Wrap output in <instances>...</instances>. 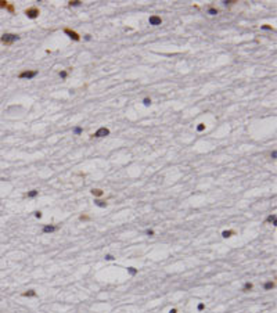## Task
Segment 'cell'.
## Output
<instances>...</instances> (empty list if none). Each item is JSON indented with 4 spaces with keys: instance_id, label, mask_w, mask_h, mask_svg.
<instances>
[{
    "instance_id": "30bf717a",
    "label": "cell",
    "mask_w": 277,
    "mask_h": 313,
    "mask_svg": "<svg viewBox=\"0 0 277 313\" xmlns=\"http://www.w3.org/2000/svg\"><path fill=\"white\" fill-rule=\"evenodd\" d=\"M91 194L96 195V197H101L104 193H102V190H100V189H93V190H91Z\"/></svg>"
},
{
    "instance_id": "4fadbf2b",
    "label": "cell",
    "mask_w": 277,
    "mask_h": 313,
    "mask_svg": "<svg viewBox=\"0 0 277 313\" xmlns=\"http://www.w3.org/2000/svg\"><path fill=\"white\" fill-rule=\"evenodd\" d=\"M231 234H234V231L227 230V231H223V233H222V236H223L224 238H229V237H231Z\"/></svg>"
},
{
    "instance_id": "44dd1931",
    "label": "cell",
    "mask_w": 277,
    "mask_h": 313,
    "mask_svg": "<svg viewBox=\"0 0 277 313\" xmlns=\"http://www.w3.org/2000/svg\"><path fill=\"white\" fill-rule=\"evenodd\" d=\"M105 259H107V260H112V259H114V256H112V255H105Z\"/></svg>"
},
{
    "instance_id": "8fae6325",
    "label": "cell",
    "mask_w": 277,
    "mask_h": 313,
    "mask_svg": "<svg viewBox=\"0 0 277 313\" xmlns=\"http://www.w3.org/2000/svg\"><path fill=\"white\" fill-rule=\"evenodd\" d=\"M263 288H265L266 291H268V290H272V288H274V283H273V281H268V283L263 285Z\"/></svg>"
},
{
    "instance_id": "277c9868",
    "label": "cell",
    "mask_w": 277,
    "mask_h": 313,
    "mask_svg": "<svg viewBox=\"0 0 277 313\" xmlns=\"http://www.w3.org/2000/svg\"><path fill=\"white\" fill-rule=\"evenodd\" d=\"M108 134H109V130L107 128H100L94 133V137H104V136H108Z\"/></svg>"
},
{
    "instance_id": "83f0119b",
    "label": "cell",
    "mask_w": 277,
    "mask_h": 313,
    "mask_svg": "<svg viewBox=\"0 0 277 313\" xmlns=\"http://www.w3.org/2000/svg\"><path fill=\"white\" fill-rule=\"evenodd\" d=\"M80 220H89V216H85V215H82V216H80Z\"/></svg>"
},
{
    "instance_id": "cb8c5ba5",
    "label": "cell",
    "mask_w": 277,
    "mask_h": 313,
    "mask_svg": "<svg viewBox=\"0 0 277 313\" xmlns=\"http://www.w3.org/2000/svg\"><path fill=\"white\" fill-rule=\"evenodd\" d=\"M147 234H148L150 237H152V236H154V230H150V229H148V230H147Z\"/></svg>"
},
{
    "instance_id": "9c48e42d",
    "label": "cell",
    "mask_w": 277,
    "mask_h": 313,
    "mask_svg": "<svg viewBox=\"0 0 277 313\" xmlns=\"http://www.w3.org/2000/svg\"><path fill=\"white\" fill-rule=\"evenodd\" d=\"M252 288H254V284H252V283H245V285L242 287V291H244V292H248V291H251Z\"/></svg>"
},
{
    "instance_id": "7c38bea8",
    "label": "cell",
    "mask_w": 277,
    "mask_h": 313,
    "mask_svg": "<svg viewBox=\"0 0 277 313\" xmlns=\"http://www.w3.org/2000/svg\"><path fill=\"white\" fill-rule=\"evenodd\" d=\"M37 194H39V191H37V190H30V191L26 194V197H28V198H33V197H36Z\"/></svg>"
},
{
    "instance_id": "5b68a950",
    "label": "cell",
    "mask_w": 277,
    "mask_h": 313,
    "mask_svg": "<svg viewBox=\"0 0 277 313\" xmlns=\"http://www.w3.org/2000/svg\"><path fill=\"white\" fill-rule=\"evenodd\" d=\"M148 22H150V25H161V22H162V19H161V17L152 15V17H150Z\"/></svg>"
},
{
    "instance_id": "3957f363",
    "label": "cell",
    "mask_w": 277,
    "mask_h": 313,
    "mask_svg": "<svg viewBox=\"0 0 277 313\" xmlns=\"http://www.w3.org/2000/svg\"><path fill=\"white\" fill-rule=\"evenodd\" d=\"M25 14H26V17H29V18H36V17L39 15V10L35 8V7L28 8V10L25 11Z\"/></svg>"
},
{
    "instance_id": "7a4b0ae2",
    "label": "cell",
    "mask_w": 277,
    "mask_h": 313,
    "mask_svg": "<svg viewBox=\"0 0 277 313\" xmlns=\"http://www.w3.org/2000/svg\"><path fill=\"white\" fill-rule=\"evenodd\" d=\"M36 75H37V71H24V72L18 75V78L19 79H32Z\"/></svg>"
},
{
    "instance_id": "e0dca14e",
    "label": "cell",
    "mask_w": 277,
    "mask_h": 313,
    "mask_svg": "<svg viewBox=\"0 0 277 313\" xmlns=\"http://www.w3.org/2000/svg\"><path fill=\"white\" fill-rule=\"evenodd\" d=\"M208 13H209L211 15H216V14H218V10H215V8H209V10H208Z\"/></svg>"
},
{
    "instance_id": "ac0fdd59",
    "label": "cell",
    "mask_w": 277,
    "mask_h": 313,
    "mask_svg": "<svg viewBox=\"0 0 277 313\" xmlns=\"http://www.w3.org/2000/svg\"><path fill=\"white\" fill-rule=\"evenodd\" d=\"M128 270H129V272H130V273H132V274H136V273H137V270H136V269H135V267H129V269H128Z\"/></svg>"
},
{
    "instance_id": "7402d4cb",
    "label": "cell",
    "mask_w": 277,
    "mask_h": 313,
    "mask_svg": "<svg viewBox=\"0 0 277 313\" xmlns=\"http://www.w3.org/2000/svg\"><path fill=\"white\" fill-rule=\"evenodd\" d=\"M69 4H71V6H79L80 2H69Z\"/></svg>"
},
{
    "instance_id": "d4e9b609",
    "label": "cell",
    "mask_w": 277,
    "mask_h": 313,
    "mask_svg": "<svg viewBox=\"0 0 277 313\" xmlns=\"http://www.w3.org/2000/svg\"><path fill=\"white\" fill-rule=\"evenodd\" d=\"M204 128H205V125H204V123H200V126H198L197 129H198V130L201 132V130H204Z\"/></svg>"
},
{
    "instance_id": "ffe728a7",
    "label": "cell",
    "mask_w": 277,
    "mask_h": 313,
    "mask_svg": "<svg viewBox=\"0 0 277 313\" xmlns=\"http://www.w3.org/2000/svg\"><path fill=\"white\" fill-rule=\"evenodd\" d=\"M143 103H144L146 105H150V104H151V100H150V98H144V101H143Z\"/></svg>"
},
{
    "instance_id": "484cf974",
    "label": "cell",
    "mask_w": 277,
    "mask_h": 313,
    "mask_svg": "<svg viewBox=\"0 0 277 313\" xmlns=\"http://www.w3.org/2000/svg\"><path fill=\"white\" fill-rule=\"evenodd\" d=\"M75 133H76V134L82 133V128H76V129H75Z\"/></svg>"
},
{
    "instance_id": "8992f818",
    "label": "cell",
    "mask_w": 277,
    "mask_h": 313,
    "mask_svg": "<svg viewBox=\"0 0 277 313\" xmlns=\"http://www.w3.org/2000/svg\"><path fill=\"white\" fill-rule=\"evenodd\" d=\"M65 33H68V35H69V37H72L74 40H79V35H78L76 32H74V30H71V29H65Z\"/></svg>"
},
{
    "instance_id": "d6986e66",
    "label": "cell",
    "mask_w": 277,
    "mask_h": 313,
    "mask_svg": "<svg viewBox=\"0 0 277 313\" xmlns=\"http://www.w3.org/2000/svg\"><path fill=\"white\" fill-rule=\"evenodd\" d=\"M204 308H205V305H204V304H200V305L197 306V309H198L200 312H201V310H204Z\"/></svg>"
},
{
    "instance_id": "603a6c76",
    "label": "cell",
    "mask_w": 277,
    "mask_h": 313,
    "mask_svg": "<svg viewBox=\"0 0 277 313\" xmlns=\"http://www.w3.org/2000/svg\"><path fill=\"white\" fill-rule=\"evenodd\" d=\"M60 76L63 78V79H64V78H67V72H65V71H63V72H60Z\"/></svg>"
},
{
    "instance_id": "f1b7e54d",
    "label": "cell",
    "mask_w": 277,
    "mask_h": 313,
    "mask_svg": "<svg viewBox=\"0 0 277 313\" xmlns=\"http://www.w3.org/2000/svg\"><path fill=\"white\" fill-rule=\"evenodd\" d=\"M169 313H177V309H170Z\"/></svg>"
},
{
    "instance_id": "6da1fadb",
    "label": "cell",
    "mask_w": 277,
    "mask_h": 313,
    "mask_svg": "<svg viewBox=\"0 0 277 313\" xmlns=\"http://www.w3.org/2000/svg\"><path fill=\"white\" fill-rule=\"evenodd\" d=\"M19 36L18 35H13V33H4V35L2 36V43H4V45H11V43H14L15 40H18Z\"/></svg>"
},
{
    "instance_id": "2e32d148",
    "label": "cell",
    "mask_w": 277,
    "mask_h": 313,
    "mask_svg": "<svg viewBox=\"0 0 277 313\" xmlns=\"http://www.w3.org/2000/svg\"><path fill=\"white\" fill-rule=\"evenodd\" d=\"M268 222H272L273 224H276V216H274V215L269 216V217H268Z\"/></svg>"
},
{
    "instance_id": "4316f807",
    "label": "cell",
    "mask_w": 277,
    "mask_h": 313,
    "mask_svg": "<svg viewBox=\"0 0 277 313\" xmlns=\"http://www.w3.org/2000/svg\"><path fill=\"white\" fill-rule=\"evenodd\" d=\"M35 216L37 219H40V217H42V212H35Z\"/></svg>"
},
{
    "instance_id": "5bb4252c",
    "label": "cell",
    "mask_w": 277,
    "mask_h": 313,
    "mask_svg": "<svg viewBox=\"0 0 277 313\" xmlns=\"http://www.w3.org/2000/svg\"><path fill=\"white\" fill-rule=\"evenodd\" d=\"M96 205L101 206V208H105V206H107V202H104V201H100V200H97V201H96Z\"/></svg>"
},
{
    "instance_id": "9a60e30c",
    "label": "cell",
    "mask_w": 277,
    "mask_h": 313,
    "mask_svg": "<svg viewBox=\"0 0 277 313\" xmlns=\"http://www.w3.org/2000/svg\"><path fill=\"white\" fill-rule=\"evenodd\" d=\"M7 6H8V3L6 0H0V7L2 8H7Z\"/></svg>"
},
{
    "instance_id": "ba28073f",
    "label": "cell",
    "mask_w": 277,
    "mask_h": 313,
    "mask_svg": "<svg viewBox=\"0 0 277 313\" xmlns=\"http://www.w3.org/2000/svg\"><path fill=\"white\" fill-rule=\"evenodd\" d=\"M36 291H33V290H29V291H26V292H24L22 294V297H28V298H30V297H36Z\"/></svg>"
},
{
    "instance_id": "52a82bcc",
    "label": "cell",
    "mask_w": 277,
    "mask_h": 313,
    "mask_svg": "<svg viewBox=\"0 0 277 313\" xmlns=\"http://www.w3.org/2000/svg\"><path fill=\"white\" fill-rule=\"evenodd\" d=\"M57 230V227L56 226H44L43 227V233H53V231H56Z\"/></svg>"
}]
</instances>
